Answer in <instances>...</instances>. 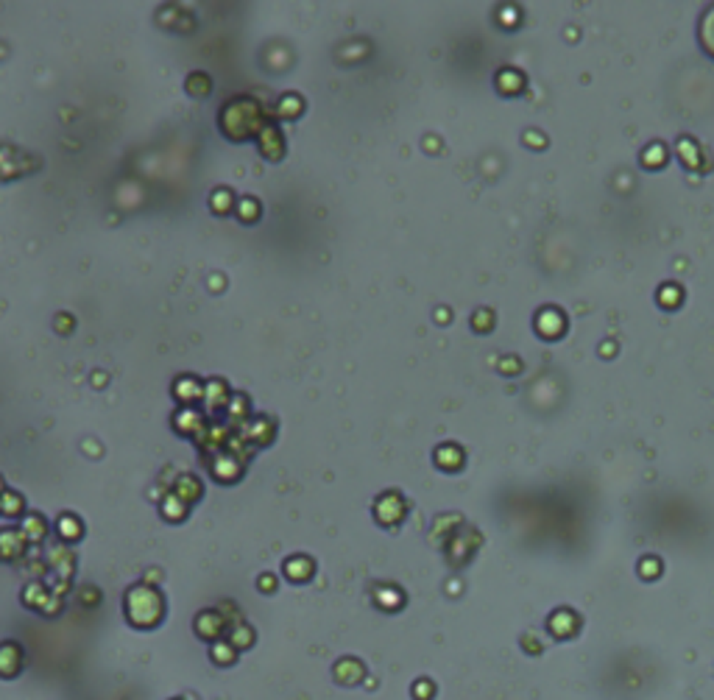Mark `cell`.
Here are the masks:
<instances>
[{
    "instance_id": "obj_1",
    "label": "cell",
    "mask_w": 714,
    "mask_h": 700,
    "mask_svg": "<svg viewBox=\"0 0 714 700\" xmlns=\"http://www.w3.org/2000/svg\"><path fill=\"white\" fill-rule=\"evenodd\" d=\"M221 112L237 115V126L232 129L229 140H249L254 132H260V106L252 98H237L229 100Z\"/></svg>"
},
{
    "instance_id": "obj_2",
    "label": "cell",
    "mask_w": 714,
    "mask_h": 700,
    "mask_svg": "<svg viewBox=\"0 0 714 700\" xmlns=\"http://www.w3.org/2000/svg\"><path fill=\"white\" fill-rule=\"evenodd\" d=\"M703 42L709 45V51L714 53V11L709 14V20H706V26H703Z\"/></svg>"
}]
</instances>
